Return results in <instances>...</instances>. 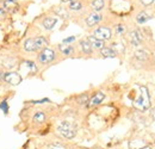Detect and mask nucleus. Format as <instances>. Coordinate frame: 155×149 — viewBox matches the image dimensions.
I'll return each mask as SVG.
<instances>
[{"label":"nucleus","instance_id":"obj_1","mask_svg":"<svg viewBox=\"0 0 155 149\" xmlns=\"http://www.w3.org/2000/svg\"><path fill=\"white\" fill-rule=\"evenodd\" d=\"M48 45V41L44 37L29 38L24 42V49L26 51H37L42 50Z\"/></svg>","mask_w":155,"mask_h":149},{"label":"nucleus","instance_id":"obj_2","mask_svg":"<svg viewBox=\"0 0 155 149\" xmlns=\"http://www.w3.org/2000/svg\"><path fill=\"white\" fill-rule=\"evenodd\" d=\"M140 90H141V95L134 103V105H135V108L140 109V110H147L150 106V98H149L148 90L144 86H141Z\"/></svg>","mask_w":155,"mask_h":149},{"label":"nucleus","instance_id":"obj_3","mask_svg":"<svg viewBox=\"0 0 155 149\" xmlns=\"http://www.w3.org/2000/svg\"><path fill=\"white\" fill-rule=\"evenodd\" d=\"M58 130L64 138H68V140L73 138V137L75 136V134H77L75 127H74L72 123L66 122V121H63V122L60 123V125L58 127Z\"/></svg>","mask_w":155,"mask_h":149},{"label":"nucleus","instance_id":"obj_4","mask_svg":"<svg viewBox=\"0 0 155 149\" xmlns=\"http://www.w3.org/2000/svg\"><path fill=\"white\" fill-rule=\"evenodd\" d=\"M56 57V54L53 49L49 48H44L41 50V53L38 54V62L42 65H48L50 62H53Z\"/></svg>","mask_w":155,"mask_h":149},{"label":"nucleus","instance_id":"obj_5","mask_svg":"<svg viewBox=\"0 0 155 149\" xmlns=\"http://www.w3.org/2000/svg\"><path fill=\"white\" fill-rule=\"evenodd\" d=\"M2 79H4L5 82H7L10 85H19L20 82H21V76L17 72H7V73H4Z\"/></svg>","mask_w":155,"mask_h":149},{"label":"nucleus","instance_id":"obj_6","mask_svg":"<svg viewBox=\"0 0 155 149\" xmlns=\"http://www.w3.org/2000/svg\"><path fill=\"white\" fill-rule=\"evenodd\" d=\"M93 35H94V37L100 39V41H106V39H110L111 38L112 31L109 28H106V26H100V28H98L97 30L94 31Z\"/></svg>","mask_w":155,"mask_h":149},{"label":"nucleus","instance_id":"obj_7","mask_svg":"<svg viewBox=\"0 0 155 149\" xmlns=\"http://www.w3.org/2000/svg\"><path fill=\"white\" fill-rule=\"evenodd\" d=\"M104 98H105V94L103 93V92H97L91 99H88L87 106H88V108H94V106H97V105H99V104L104 100Z\"/></svg>","mask_w":155,"mask_h":149},{"label":"nucleus","instance_id":"obj_8","mask_svg":"<svg viewBox=\"0 0 155 149\" xmlns=\"http://www.w3.org/2000/svg\"><path fill=\"white\" fill-rule=\"evenodd\" d=\"M101 19H103V16H101L100 13H96V12H94V13L88 15V17L86 18V24H87L88 26H94V25H97Z\"/></svg>","mask_w":155,"mask_h":149},{"label":"nucleus","instance_id":"obj_9","mask_svg":"<svg viewBox=\"0 0 155 149\" xmlns=\"http://www.w3.org/2000/svg\"><path fill=\"white\" fill-rule=\"evenodd\" d=\"M87 41H88L90 44H91L93 48H96V49H103V48H104V41H100V39L96 38L94 36H90V37L87 38Z\"/></svg>","mask_w":155,"mask_h":149},{"label":"nucleus","instance_id":"obj_10","mask_svg":"<svg viewBox=\"0 0 155 149\" xmlns=\"http://www.w3.org/2000/svg\"><path fill=\"white\" fill-rule=\"evenodd\" d=\"M56 23H58V19L49 17V18H45L44 20H43L42 25H43V28H44V29H47V30H51V29L55 26V24H56Z\"/></svg>","mask_w":155,"mask_h":149},{"label":"nucleus","instance_id":"obj_11","mask_svg":"<svg viewBox=\"0 0 155 149\" xmlns=\"http://www.w3.org/2000/svg\"><path fill=\"white\" fill-rule=\"evenodd\" d=\"M80 47H81V50L85 54H91L92 53V45L90 44V42L87 39H82L80 42Z\"/></svg>","mask_w":155,"mask_h":149},{"label":"nucleus","instance_id":"obj_12","mask_svg":"<svg viewBox=\"0 0 155 149\" xmlns=\"http://www.w3.org/2000/svg\"><path fill=\"white\" fill-rule=\"evenodd\" d=\"M130 41L134 45H140L141 44V41H142V36L140 35L138 31H133L130 34Z\"/></svg>","mask_w":155,"mask_h":149},{"label":"nucleus","instance_id":"obj_13","mask_svg":"<svg viewBox=\"0 0 155 149\" xmlns=\"http://www.w3.org/2000/svg\"><path fill=\"white\" fill-rule=\"evenodd\" d=\"M100 54L103 57H116L117 53L112 49V48H103L100 49Z\"/></svg>","mask_w":155,"mask_h":149},{"label":"nucleus","instance_id":"obj_14","mask_svg":"<svg viewBox=\"0 0 155 149\" xmlns=\"http://www.w3.org/2000/svg\"><path fill=\"white\" fill-rule=\"evenodd\" d=\"M58 48L62 51V54H64V55H71V54L74 53V48L72 45H69V44H60Z\"/></svg>","mask_w":155,"mask_h":149},{"label":"nucleus","instance_id":"obj_15","mask_svg":"<svg viewBox=\"0 0 155 149\" xmlns=\"http://www.w3.org/2000/svg\"><path fill=\"white\" fill-rule=\"evenodd\" d=\"M105 6V1L104 0H93L92 1V7L94 11H100L103 10Z\"/></svg>","mask_w":155,"mask_h":149},{"label":"nucleus","instance_id":"obj_16","mask_svg":"<svg viewBox=\"0 0 155 149\" xmlns=\"http://www.w3.org/2000/svg\"><path fill=\"white\" fill-rule=\"evenodd\" d=\"M148 19H149V17L147 16L146 12H140V13L137 15V17H136V20H137L138 24H144Z\"/></svg>","mask_w":155,"mask_h":149},{"label":"nucleus","instance_id":"obj_17","mask_svg":"<svg viewBox=\"0 0 155 149\" xmlns=\"http://www.w3.org/2000/svg\"><path fill=\"white\" fill-rule=\"evenodd\" d=\"M45 121V114L44 112H37L35 116H34V122L35 123H43Z\"/></svg>","mask_w":155,"mask_h":149},{"label":"nucleus","instance_id":"obj_18","mask_svg":"<svg viewBox=\"0 0 155 149\" xmlns=\"http://www.w3.org/2000/svg\"><path fill=\"white\" fill-rule=\"evenodd\" d=\"M82 7V4L79 1V0H72L71 4H69V8L71 10H74V11H78Z\"/></svg>","mask_w":155,"mask_h":149},{"label":"nucleus","instance_id":"obj_19","mask_svg":"<svg viewBox=\"0 0 155 149\" xmlns=\"http://www.w3.org/2000/svg\"><path fill=\"white\" fill-rule=\"evenodd\" d=\"M78 103L79 104H87V101H88V95L85 93V94H81V95H79L77 98Z\"/></svg>","mask_w":155,"mask_h":149},{"label":"nucleus","instance_id":"obj_20","mask_svg":"<svg viewBox=\"0 0 155 149\" xmlns=\"http://www.w3.org/2000/svg\"><path fill=\"white\" fill-rule=\"evenodd\" d=\"M135 56H136V58H138V60H142V61L147 60V54H146L144 51H142V50H138V51H136Z\"/></svg>","mask_w":155,"mask_h":149},{"label":"nucleus","instance_id":"obj_21","mask_svg":"<svg viewBox=\"0 0 155 149\" xmlns=\"http://www.w3.org/2000/svg\"><path fill=\"white\" fill-rule=\"evenodd\" d=\"M13 6H17L16 1H13V0H5L4 1V8L5 10L8 8V7H13Z\"/></svg>","mask_w":155,"mask_h":149},{"label":"nucleus","instance_id":"obj_22","mask_svg":"<svg viewBox=\"0 0 155 149\" xmlns=\"http://www.w3.org/2000/svg\"><path fill=\"white\" fill-rule=\"evenodd\" d=\"M124 31H125V28H124L123 24H118V25L116 26V32L118 34V35H123Z\"/></svg>","mask_w":155,"mask_h":149},{"label":"nucleus","instance_id":"obj_23","mask_svg":"<svg viewBox=\"0 0 155 149\" xmlns=\"http://www.w3.org/2000/svg\"><path fill=\"white\" fill-rule=\"evenodd\" d=\"M74 41H75V37L72 36V37H68V38H66V39H63V43H62V44H68V43H72V42H74Z\"/></svg>","mask_w":155,"mask_h":149},{"label":"nucleus","instance_id":"obj_24","mask_svg":"<svg viewBox=\"0 0 155 149\" xmlns=\"http://www.w3.org/2000/svg\"><path fill=\"white\" fill-rule=\"evenodd\" d=\"M7 15V11L4 8V7H0V19L5 18V16Z\"/></svg>","mask_w":155,"mask_h":149},{"label":"nucleus","instance_id":"obj_25","mask_svg":"<svg viewBox=\"0 0 155 149\" xmlns=\"http://www.w3.org/2000/svg\"><path fill=\"white\" fill-rule=\"evenodd\" d=\"M0 109H2L4 112H7V109H8V108H7V104H6L5 101H4L2 104H0Z\"/></svg>","mask_w":155,"mask_h":149},{"label":"nucleus","instance_id":"obj_26","mask_svg":"<svg viewBox=\"0 0 155 149\" xmlns=\"http://www.w3.org/2000/svg\"><path fill=\"white\" fill-rule=\"evenodd\" d=\"M153 1H154V0H141V2H142L144 6H148V5H150Z\"/></svg>","mask_w":155,"mask_h":149},{"label":"nucleus","instance_id":"obj_27","mask_svg":"<svg viewBox=\"0 0 155 149\" xmlns=\"http://www.w3.org/2000/svg\"><path fill=\"white\" fill-rule=\"evenodd\" d=\"M49 148L50 149H64L62 146H60V144H53V146H50Z\"/></svg>","mask_w":155,"mask_h":149},{"label":"nucleus","instance_id":"obj_28","mask_svg":"<svg viewBox=\"0 0 155 149\" xmlns=\"http://www.w3.org/2000/svg\"><path fill=\"white\" fill-rule=\"evenodd\" d=\"M63 2H68V1H72V0H62Z\"/></svg>","mask_w":155,"mask_h":149},{"label":"nucleus","instance_id":"obj_29","mask_svg":"<svg viewBox=\"0 0 155 149\" xmlns=\"http://www.w3.org/2000/svg\"><path fill=\"white\" fill-rule=\"evenodd\" d=\"M13 1H16V0H13Z\"/></svg>","mask_w":155,"mask_h":149}]
</instances>
